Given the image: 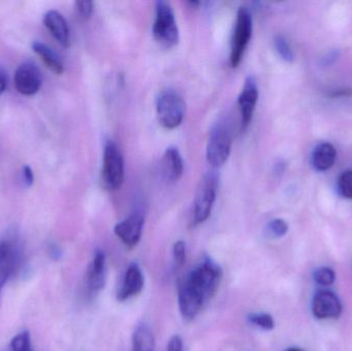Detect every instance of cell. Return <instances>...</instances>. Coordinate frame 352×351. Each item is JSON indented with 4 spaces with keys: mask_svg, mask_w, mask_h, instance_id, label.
Wrapping results in <instances>:
<instances>
[{
    "mask_svg": "<svg viewBox=\"0 0 352 351\" xmlns=\"http://www.w3.org/2000/svg\"><path fill=\"white\" fill-rule=\"evenodd\" d=\"M232 148V133L229 124L219 120L209 132L206 146L207 162L213 168H219L227 162Z\"/></svg>",
    "mask_w": 352,
    "mask_h": 351,
    "instance_id": "2",
    "label": "cell"
},
{
    "mask_svg": "<svg viewBox=\"0 0 352 351\" xmlns=\"http://www.w3.org/2000/svg\"><path fill=\"white\" fill-rule=\"evenodd\" d=\"M32 49L35 54H37L41 58L47 67L50 68L54 73L59 74V76L63 73V62H62L61 58L51 47H47L43 43H41V41H35V43H33Z\"/></svg>",
    "mask_w": 352,
    "mask_h": 351,
    "instance_id": "16",
    "label": "cell"
},
{
    "mask_svg": "<svg viewBox=\"0 0 352 351\" xmlns=\"http://www.w3.org/2000/svg\"><path fill=\"white\" fill-rule=\"evenodd\" d=\"M132 351H155V338L150 328L140 325L132 337Z\"/></svg>",
    "mask_w": 352,
    "mask_h": 351,
    "instance_id": "18",
    "label": "cell"
},
{
    "mask_svg": "<svg viewBox=\"0 0 352 351\" xmlns=\"http://www.w3.org/2000/svg\"><path fill=\"white\" fill-rule=\"evenodd\" d=\"M12 275V272L6 268L0 266V295H1L2 288H3L4 284L8 282V278Z\"/></svg>",
    "mask_w": 352,
    "mask_h": 351,
    "instance_id": "29",
    "label": "cell"
},
{
    "mask_svg": "<svg viewBox=\"0 0 352 351\" xmlns=\"http://www.w3.org/2000/svg\"><path fill=\"white\" fill-rule=\"evenodd\" d=\"M6 84H8V78H6V71L0 68V95L6 91Z\"/></svg>",
    "mask_w": 352,
    "mask_h": 351,
    "instance_id": "30",
    "label": "cell"
},
{
    "mask_svg": "<svg viewBox=\"0 0 352 351\" xmlns=\"http://www.w3.org/2000/svg\"><path fill=\"white\" fill-rule=\"evenodd\" d=\"M269 234L272 235L275 238H279V237L285 236L289 231V226H287L285 220H281V218H276V220H271L268 224Z\"/></svg>",
    "mask_w": 352,
    "mask_h": 351,
    "instance_id": "24",
    "label": "cell"
},
{
    "mask_svg": "<svg viewBox=\"0 0 352 351\" xmlns=\"http://www.w3.org/2000/svg\"><path fill=\"white\" fill-rule=\"evenodd\" d=\"M23 179H24L25 185L27 187H31L34 183V174H33L32 169L28 165L23 167Z\"/></svg>",
    "mask_w": 352,
    "mask_h": 351,
    "instance_id": "28",
    "label": "cell"
},
{
    "mask_svg": "<svg viewBox=\"0 0 352 351\" xmlns=\"http://www.w3.org/2000/svg\"><path fill=\"white\" fill-rule=\"evenodd\" d=\"M10 348L12 351H32L29 332H21L14 336L10 341Z\"/></svg>",
    "mask_w": 352,
    "mask_h": 351,
    "instance_id": "19",
    "label": "cell"
},
{
    "mask_svg": "<svg viewBox=\"0 0 352 351\" xmlns=\"http://www.w3.org/2000/svg\"><path fill=\"white\" fill-rule=\"evenodd\" d=\"M186 247L184 241H177L173 245V260L175 267L182 268L186 263Z\"/></svg>",
    "mask_w": 352,
    "mask_h": 351,
    "instance_id": "25",
    "label": "cell"
},
{
    "mask_svg": "<svg viewBox=\"0 0 352 351\" xmlns=\"http://www.w3.org/2000/svg\"><path fill=\"white\" fill-rule=\"evenodd\" d=\"M312 313L318 319H337L342 313V304L334 293L320 291L312 301Z\"/></svg>",
    "mask_w": 352,
    "mask_h": 351,
    "instance_id": "10",
    "label": "cell"
},
{
    "mask_svg": "<svg viewBox=\"0 0 352 351\" xmlns=\"http://www.w3.org/2000/svg\"><path fill=\"white\" fill-rule=\"evenodd\" d=\"M335 280H336V274L331 268L322 267L314 272V280L320 286H332Z\"/></svg>",
    "mask_w": 352,
    "mask_h": 351,
    "instance_id": "22",
    "label": "cell"
},
{
    "mask_svg": "<svg viewBox=\"0 0 352 351\" xmlns=\"http://www.w3.org/2000/svg\"><path fill=\"white\" fill-rule=\"evenodd\" d=\"M258 99V89L256 80L248 76L244 82L243 89L238 97V105L241 111L242 129H246L252 122L256 102Z\"/></svg>",
    "mask_w": 352,
    "mask_h": 351,
    "instance_id": "11",
    "label": "cell"
},
{
    "mask_svg": "<svg viewBox=\"0 0 352 351\" xmlns=\"http://www.w3.org/2000/svg\"><path fill=\"white\" fill-rule=\"evenodd\" d=\"M223 271L212 260L205 259L178 282V306L184 319L192 321L210 300L221 282Z\"/></svg>",
    "mask_w": 352,
    "mask_h": 351,
    "instance_id": "1",
    "label": "cell"
},
{
    "mask_svg": "<svg viewBox=\"0 0 352 351\" xmlns=\"http://www.w3.org/2000/svg\"><path fill=\"white\" fill-rule=\"evenodd\" d=\"M43 23L47 30L53 35L54 38L63 45L67 47L70 43L69 27L65 18L57 10H49L43 16Z\"/></svg>",
    "mask_w": 352,
    "mask_h": 351,
    "instance_id": "14",
    "label": "cell"
},
{
    "mask_svg": "<svg viewBox=\"0 0 352 351\" xmlns=\"http://www.w3.org/2000/svg\"><path fill=\"white\" fill-rule=\"evenodd\" d=\"M248 321L252 325L256 326L263 330H272L274 328V321L270 315L267 313H254L248 317Z\"/></svg>",
    "mask_w": 352,
    "mask_h": 351,
    "instance_id": "21",
    "label": "cell"
},
{
    "mask_svg": "<svg viewBox=\"0 0 352 351\" xmlns=\"http://www.w3.org/2000/svg\"><path fill=\"white\" fill-rule=\"evenodd\" d=\"M144 286V278L138 264H130L129 267L126 271L125 278H124L123 284L121 288L118 291V300H128L132 297L136 296L142 292Z\"/></svg>",
    "mask_w": 352,
    "mask_h": 351,
    "instance_id": "13",
    "label": "cell"
},
{
    "mask_svg": "<svg viewBox=\"0 0 352 351\" xmlns=\"http://www.w3.org/2000/svg\"><path fill=\"white\" fill-rule=\"evenodd\" d=\"M217 187L219 177L215 172L207 173L199 183L192 212L194 225L202 224L210 216L217 199Z\"/></svg>",
    "mask_w": 352,
    "mask_h": 351,
    "instance_id": "4",
    "label": "cell"
},
{
    "mask_svg": "<svg viewBox=\"0 0 352 351\" xmlns=\"http://www.w3.org/2000/svg\"><path fill=\"white\" fill-rule=\"evenodd\" d=\"M124 158L118 144L113 140L105 144L103 152L102 179L107 189L118 190L124 183Z\"/></svg>",
    "mask_w": 352,
    "mask_h": 351,
    "instance_id": "6",
    "label": "cell"
},
{
    "mask_svg": "<svg viewBox=\"0 0 352 351\" xmlns=\"http://www.w3.org/2000/svg\"><path fill=\"white\" fill-rule=\"evenodd\" d=\"M167 351H184V342H182L180 336H173V337L169 340Z\"/></svg>",
    "mask_w": 352,
    "mask_h": 351,
    "instance_id": "27",
    "label": "cell"
},
{
    "mask_svg": "<svg viewBox=\"0 0 352 351\" xmlns=\"http://www.w3.org/2000/svg\"><path fill=\"white\" fill-rule=\"evenodd\" d=\"M163 168L169 181H177L182 179L184 174V160L176 146H169L165 150Z\"/></svg>",
    "mask_w": 352,
    "mask_h": 351,
    "instance_id": "15",
    "label": "cell"
},
{
    "mask_svg": "<svg viewBox=\"0 0 352 351\" xmlns=\"http://www.w3.org/2000/svg\"><path fill=\"white\" fill-rule=\"evenodd\" d=\"M274 45L277 53L279 54V56H280V57L283 58L285 61H294L293 49H292L291 45H289V43H287V41L285 38V37L280 36V35L275 37Z\"/></svg>",
    "mask_w": 352,
    "mask_h": 351,
    "instance_id": "20",
    "label": "cell"
},
{
    "mask_svg": "<svg viewBox=\"0 0 352 351\" xmlns=\"http://www.w3.org/2000/svg\"><path fill=\"white\" fill-rule=\"evenodd\" d=\"M14 86L21 94L31 96L38 92L41 87V73L35 64H21L14 73Z\"/></svg>",
    "mask_w": 352,
    "mask_h": 351,
    "instance_id": "9",
    "label": "cell"
},
{
    "mask_svg": "<svg viewBox=\"0 0 352 351\" xmlns=\"http://www.w3.org/2000/svg\"><path fill=\"white\" fill-rule=\"evenodd\" d=\"M252 16L250 10L246 8H240L236 18L235 30H234L233 41H232L230 63L233 68L238 67L246 47L252 38Z\"/></svg>",
    "mask_w": 352,
    "mask_h": 351,
    "instance_id": "7",
    "label": "cell"
},
{
    "mask_svg": "<svg viewBox=\"0 0 352 351\" xmlns=\"http://www.w3.org/2000/svg\"><path fill=\"white\" fill-rule=\"evenodd\" d=\"M157 115L166 129H175L182 124L186 113V103L175 90H165L157 99Z\"/></svg>",
    "mask_w": 352,
    "mask_h": 351,
    "instance_id": "5",
    "label": "cell"
},
{
    "mask_svg": "<svg viewBox=\"0 0 352 351\" xmlns=\"http://www.w3.org/2000/svg\"><path fill=\"white\" fill-rule=\"evenodd\" d=\"M105 282H107V259L102 251H96L86 273V284L89 292H100L104 288Z\"/></svg>",
    "mask_w": 352,
    "mask_h": 351,
    "instance_id": "12",
    "label": "cell"
},
{
    "mask_svg": "<svg viewBox=\"0 0 352 351\" xmlns=\"http://www.w3.org/2000/svg\"><path fill=\"white\" fill-rule=\"evenodd\" d=\"M144 225V216L140 212H134L125 220L118 223L113 231L126 247L132 249L138 245L142 238Z\"/></svg>",
    "mask_w": 352,
    "mask_h": 351,
    "instance_id": "8",
    "label": "cell"
},
{
    "mask_svg": "<svg viewBox=\"0 0 352 351\" xmlns=\"http://www.w3.org/2000/svg\"><path fill=\"white\" fill-rule=\"evenodd\" d=\"M76 8L80 18L87 20L92 14L93 10H94V4H93L92 1H76Z\"/></svg>",
    "mask_w": 352,
    "mask_h": 351,
    "instance_id": "26",
    "label": "cell"
},
{
    "mask_svg": "<svg viewBox=\"0 0 352 351\" xmlns=\"http://www.w3.org/2000/svg\"><path fill=\"white\" fill-rule=\"evenodd\" d=\"M339 193L347 199H352V171H345L339 177Z\"/></svg>",
    "mask_w": 352,
    "mask_h": 351,
    "instance_id": "23",
    "label": "cell"
},
{
    "mask_svg": "<svg viewBox=\"0 0 352 351\" xmlns=\"http://www.w3.org/2000/svg\"><path fill=\"white\" fill-rule=\"evenodd\" d=\"M287 351H304L303 350H300V348H289Z\"/></svg>",
    "mask_w": 352,
    "mask_h": 351,
    "instance_id": "31",
    "label": "cell"
},
{
    "mask_svg": "<svg viewBox=\"0 0 352 351\" xmlns=\"http://www.w3.org/2000/svg\"><path fill=\"white\" fill-rule=\"evenodd\" d=\"M155 39L166 47H175L179 41V31L176 24L175 12L169 2H156V19L153 26Z\"/></svg>",
    "mask_w": 352,
    "mask_h": 351,
    "instance_id": "3",
    "label": "cell"
},
{
    "mask_svg": "<svg viewBox=\"0 0 352 351\" xmlns=\"http://www.w3.org/2000/svg\"><path fill=\"white\" fill-rule=\"evenodd\" d=\"M336 158V148L332 144L324 142V144H320L314 150L312 163L318 171H326L332 168Z\"/></svg>",
    "mask_w": 352,
    "mask_h": 351,
    "instance_id": "17",
    "label": "cell"
}]
</instances>
